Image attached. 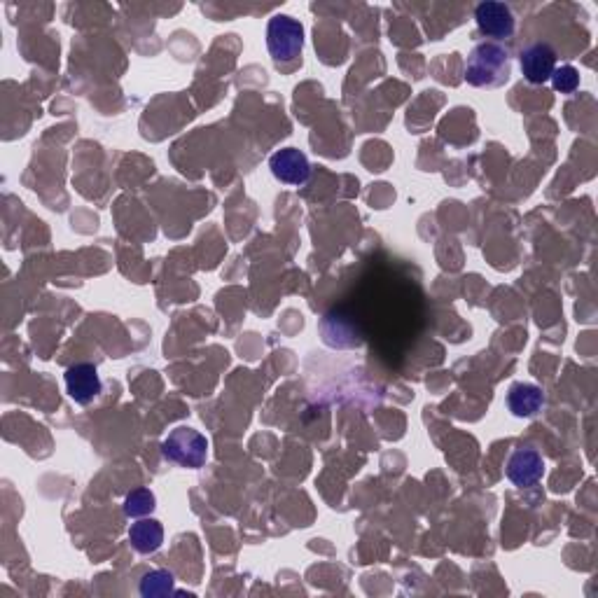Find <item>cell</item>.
I'll list each match as a JSON object with an SVG mask.
<instances>
[{
  "instance_id": "3957f363",
  "label": "cell",
  "mask_w": 598,
  "mask_h": 598,
  "mask_svg": "<svg viewBox=\"0 0 598 598\" xmlns=\"http://www.w3.org/2000/svg\"><path fill=\"white\" fill-rule=\"evenodd\" d=\"M267 47L274 61H295L304 47V26L288 15H276L267 26Z\"/></svg>"
},
{
  "instance_id": "6da1fadb",
  "label": "cell",
  "mask_w": 598,
  "mask_h": 598,
  "mask_svg": "<svg viewBox=\"0 0 598 598\" xmlns=\"http://www.w3.org/2000/svg\"><path fill=\"white\" fill-rule=\"evenodd\" d=\"M512 75V57L510 50L500 43H479L475 50L468 54L465 61V80L468 85L479 89L500 87L510 80Z\"/></svg>"
},
{
  "instance_id": "8992f818",
  "label": "cell",
  "mask_w": 598,
  "mask_h": 598,
  "mask_svg": "<svg viewBox=\"0 0 598 598\" xmlns=\"http://www.w3.org/2000/svg\"><path fill=\"white\" fill-rule=\"evenodd\" d=\"M269 169L274 173L276 180H281L283 185L299 187L311 178V164L307 155L297 148H283L271 155Z\"/></svg>"
},
{
  "instance_id": "7c38bea8",
  "label": "cell",
  "mask_w": 598,
  "mask_h": 598,
  "mask_svg": "<svg viewBox=\"0 0 598 598\" xmlns=\"http://www.w3.org/2000/svg\"><path fill=\"white\" fill-rule=\"evenodd\" d=\"M122 510L129 519L148 517V514L155 510V493L150 489H134L127 498H124Z\"/></svg>"
},
{
  "instance_id": "30bf717a",
  "label": "cell",
  "mask_w": 598,
  "mask_h": 598,
  "mask_svg": "<svg viewBox=\"0 0 598 598\" xmlns=\"http://www.w3.org/2000/svg\"><path fill=\"white\" fill-rule=\"evenodd\" d=\"M129 542L138 554H155L164 542V526L157 519H141L129 528Z\"/></svg>"
},
{
  "instance_id": "4fadbf2b",
  "label": "cell",
  "mask_w": 598,
  "mask_h": 598,
  "mask_svg": "<svg viewBox=\"0 0 598 598\" xmlns=\"http://www.w3.org/2000/svg\"><path fill=\"white\" fill-rule=\"evenodd\" d=\"M549 80H552L556 92L561 94H573L580 87V73L575 66H556Z\"/></svg>"
},
{
  "instance_id": "52a82bcc",
  "label": "cell",
  "mask_w": 598,
  "mask_h": 598,
  "mask_svg": "<svg viewBox=\"0 0 598 598\" xmlns=\"http://www.w3.org/2000/svg\"><path fill=\"white\" fill-rule=\"evenodd\" d=\"M66 381V391L68 398H71L75 405H89L101 395V377L99 370L89 363H78L73 367H68L64 374Z\"/></svg>"
},
{
  "instance_id": "8fae6325",
  "label": "cell",
  "mask_w": 598,
  "mask_h": 598,
  "mask_svg": "<svg viewBox=\"0 0 598 598\" xmlns=\"http://www.w3.org/2000/svg\"><path fill=\"white\" fill-rule=\"evenodd\" d=\"M173 582L176 580L169 570H150L138 582V591H141V596H166L173 591Z\"/></svg>"
},
{
  "instance_id": "9c48e42d",
  "label": "cell",
  "mask_w": 598,
  "mask_h": 598,
  "mask_svg": "<svg viewBox=\"0 0 598 598\" xmlns=\"http://www.w3.org/2000/svg\"><path fill=\"white\" fill-rule=\"evenodd\" d=\"M545 407V393L540 386L526 384V381H517L507 391V409L517 419H533Z\"/></svg>"
},
{
  "instance_id": "ba28073f",
  "label": "cell",
  "mask_w": 598,
  "mask_h": 598,
  "mask_svg": "<svg viewBox=\"0 0 598 598\" xmlns=\"http://www.w3.org/2000/svg\"><path fill=\"white\" fill-rule=\"evenodd\" d=\"M519 64L531 85H545L556 68V52L547 43H533L521 52Z\"/></svg>"
},
{
  "instance_id": "7a4b0ae2",
  "label": "cell",
  "mask_w": 598,
  "mask_h": 598,
  "mask_svg": "<svg viewBox=\"0 0 598 598\" xmlns=\"http://www.w3.org/2000/svg\"><path fill=\"white\" fill-rule=\"evenodd\" d=\"M162 454L166 461L178 465V468L197 470L208 458V440L199 430L190 426H178L162 442Z\"/></svg>"
},
{
  "instance_id": "5b68a950",
  "label": "cell",
  "mask_w": 598,
  "mask_h": 598,
  "mask_svg": "<svg viewBox=\"0 0 598 598\" xmlns=\"http://www.w3.org/2000/svg\"><path fill=\"white\" fill-rule=\"evenodd\" d=\"M475 22L486 38L496 40L512 38L514 29H517V19H514L510 5L496 3V0H486V3L477 5Z\"/></svg>"
},
{
  "instance_id": "277c9868",
  "label": "cell",
  "mask_w": 598,
  "mask_h": 598,
  "mask_svg": "<svg viewBox=\"0 0 598 598\" xmlns=\"http://www.w3.org/2000/svg\"><path fill=\"white\" fill-rule=\"evenodd\" d=\"M505 475L517 489H531L545 477V458H542L540 451L531 447L514 449L510 458H507Z\"/></svg>"
}]
</instances>
